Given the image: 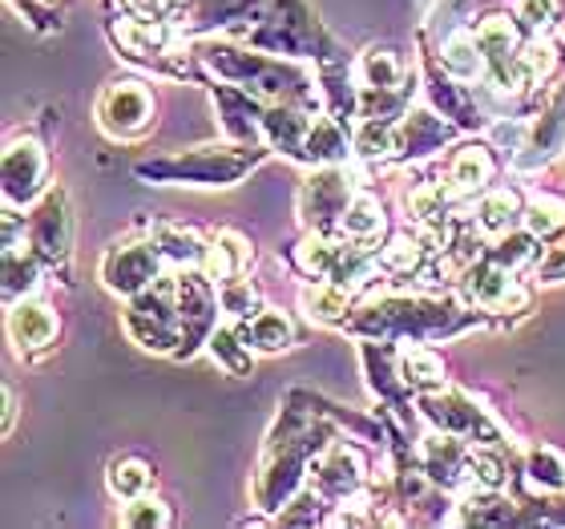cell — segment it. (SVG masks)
<instances>
[{
	"mask_svg": "<svg viewBox=\"0 0 565 529\" xmlns=\"http://www.w3.org/2000/svg\"><path fill=\"white\" fill-rule=\"evenodd\" d=\"M416 409H420L424 421L433 424V429H440V433L465 436V441H472V445L509 448L505 429H501L477 400L465 396V392H457V389L420 392V396H416Z\"/></svg>",
	"mask_w": 565,
	"mask_h": 529,
	"instance_id": "obj_8",
	"label": "cell"
},
{
	"mask_svg": "<svg viewBox=\"0 0 565 529\" xmlns=\"http://www.w3.org/2000/svg\"><path fill=\"white\" fill-rule=\"evenodd\" d=\"M518 70H521V82L525 89H537L562 70V45H557L554 36H525V45L518 53Z\"/></svg>",
	"mask_w": 565,
	"mask_h": 529,
	"instance_id": "obj_38",
	"label": "cell"
},
{
	"mask_svg": "<svg viewBox=\"0 0 565 529\" xmlns=\"http://www.w3.org/2000/svg\"><path fill=\"white\" fill-rule=\"evenodd\" d=\"M489 316L469 299H452V295L433 292H388L372 295L367 304L352 311L343 324L348 336L355 340H384V343H440L452 336H465L472 328H484Z\"/></svg>",
	"mask_w": 565,
	"mask_h": 529,
	"instance_id": "obj_2",
	"label": "cell"
},
{
	"mask_svg": "<svg viewBox=\"0 0 565 529\" xmlns=\"http://www.w3.org/2000/svg\"><path fill=\"white\" fill-rule=\"evenodd\" d=\"M121 331L141 352L178 356L182 348V316H178V271H166L146 292L130 295L121 307Z\"/></svg>",
	"mask_w": 565,
	"mask_h": 529,
	"instance_id": "obj_6",
	"label": "cell"
},
{
	"mask_svg": "<svg viewBox=\"0 0 565 529\" xmlns=\"http://www.w3.org/2000/svg\"><path fill=\"white\" fill-rule=\"evenodd\" d=\"M401 380L408 384V392H436V389H448V372H445V360L433 352V348H424V343H413V348H404L401 352Z\"/></svg>",
	"mask_w": 565,
	"mask_h": 529,
	"instance_id": "obj_37",
	"label": "cell"
},
{
	"mask_svg": "<svg viewBox=\"0 0 565 529\" xmlns=\"http://www.w3.org/2000/svg\"><path fill=\"white\" fill-rule=\"evenodd\" d=\"M562 150H565V89H554L550 102L530 118V138H525V146L509 158V166H513L518 174H537V170H545Z\"/></svg>",
	"mask_w": 565,
	"mask_h": 529,
	"instance_id": "obj_19",
	"label": "cell"
},
{
	"mask_svg": "<svg viewBox=\"0 0 565 529\" xmlns=\"http://www.w3.org/2000/svg\"><path fill=\"white\" fill-rule=\"evenodd\" d=\"M218 283L202 267H182L178 271V316H182V348L174 360H190V356L206 348L211 331L218 328Z\"/></svg>",
	"mask_w": 565,
	"mask_h": 529,
	"instance_id": "obj_10",
	"label": "cell"
},
{
	"mask_svg": "<svg viewBox=\"0 0 565 529\" xmlns=\"http://www.w3.org/2000/svg\"><path fill=\"white\" fill-rule=\"evenodd\" d=\"M97 130L114 141H134L153 126V94L134 77L109 82L97 97Z\"/></svg>",
	"mask_w": 565,
	"mask_h": 529,
	"instance_id": "obj_13",
	"label": "cell"
},
{
	"mask_svg": "<svg viewBox=\"0 0 565 529\" xmlns=\"http://www.w3.org/2000/svg\"><path fill=\"white\" fill-rule=\"evenodd\" d=\"M170 521H174L170 506H166L162 497H150V494L134 497V501H126V509H121V526H130V529H166Z\"/></svg>",
	"mask_w": 565,
	"mask_h": 529,
	"instance_id": "obj_45",
	"label": "cell"
},
{
	"mask_svg": "<svg viewBox=\"0 0 565 529\" xmlns=\"http://www.w3.org/2000/svg\"><path fill=\"white\" fill-rule=\"evenodd\" d=\"M9 340H12V352L21 356V360H41L57 348V336H61V319L57 311L45 304V299H36V295H24L17 304H9Z\"/></svg>",
	"mask_w": 565,
	"mask_h": 529,
	"instance_id": "obj_18",
	"label": "cell"
},
{
	"mask_svg": "<svg viewBox=\"0 0 565 529\" xmlns=\"http://www.w3.org/2000/svg\"><path fill=\"white\" fill-rule=\"evenodd\" d=\"M497 174H501V162L493 154V141H465L457 146V154L448 158L445 182L452 187L457 199H481L484 190L493 187Z\"/></svg>",
	"mask_w": 565,
	"mask_h": 529,
	"instance_id": "obj_23",
	"label": "cell"
},
{
	"mask_svg": "<svg viewBox=\"0 0 565 529\" xmlns=\"http://www.w3.org/2000/svg\"><path fill=\"white\" fill-rule=\"evenodd\" d=\"M472 223H477V231H481L489 243L509 235V231H518V226L525 223V199H521V190L489 187L481 199H477V207H472Z\"/></svg>",
	"mask_w": 565,
	"mask_h": 529,
	"instance_id": "obj_25",
	"label": "cell"
},
{
	"mask_svg": "<svg viewBox=\"0 0 565 529\" xmlns=\"http://www.w3.org/2000/svg\"><path fill=\"white\" fill-rule=\"evenodd\" d=\"M255 251L238 231H218V235L206 243V260H202V271L211 275L214 283L235 279V275H247Z\"/></svg>",
	"mask_w": 565,
	"mask_h": 529,
	"instance_id": "obj_32",
	"label": "cell"
},
{
	"mask_svg": "<svg viewBox=\"0 0 565 529\" xmlns=\"http://www.w3.org/2000/svg\"><path fill=\"white\" fill-rule=\"evenodd\" d=\"M238 328H243L247 343L259 356H279L295 343V324H291V316H282L279 307H263L259 316L247 319V324H238Z\"/></svg>",
	"mask_w": 565,
	"mask_h": 529,
	"instance_id": "obj_33",
	"label": "cell"
},
{
	"mask_svg": "<svg viewBox=\"0 0 565 529\" xmlns=\"http://www.w3.org/2000/svg\"><path fill=\"white\" fill-rule=\"evenodd\" d=\"M533 287H554V283H565V235L550 239L542 247V260L530 267Z\"/></svg>",
	"mask_w": 565,
	"mask_h": 529,
	"instance_id": "obj_46",
	"label": "cell"
},
{
	"mask_svg": "<svg viewBox=\"0 0 565 529\" xmlns=\"http://www.w3.org/2000/svg\"><path fill=\"white\" fill-rule=\"evenodd\" d=\"M206 352L214 356V364H223L231 377H247L250 368H255V348L247 343V336H243V328L238 324H218V328L211 331V340H206Z\"/></svg>",
	"mask_w": 565,
	"mask_h": 529,
	"instance_id": "obj_36",
	"label": "cell"
},
{
	"mask_svg": "<svg viewBox=\"0 0 565 529\" xmlns=\"http://www.w3.org/2000/svg\"><path fill=\"white\" fill-rule=\"evenodd\" d=\"M194 61H199L211 77L243 85L247 94L263 97V102H291V106H307V109H316V114L323 109L319 77L307 73L303 65H295V57H279V53L243 45V41L202 36L199 45H194Z\"/></svg>",
	"mask_w": 565,
	"mask_h": 529,
	"instance_id": "obj_3",
	"label": "cell"
},
{
	"mask_svg": "<svg viewBox=\"0 0 565 529\" xmlns=\"http://www.w3.org/2000/svg\"><path fill=\"white\" fill-rule=\"evenodd\" d=\"M166 271L170 267H166L162 251L153 247V239H121V243L106 247V255L97 263L102 283L114 295H121V299L146 292L153 279H162Z\"/></svg>",
	"mask_w": 565,
	"mask_h": 529,
	"instance_id": "obj_12",
	"label": "cell"
},
{
	"mask_svg": "<svg viewBox=\"0 0 565 529\" xmlns=\"http://www.w3.org/2000/svg\"><path fill=\"white\" fill-rule=\"evenodd\" d=\"M238 41L267 49V53H279V57H316L319 65L348 61V53L319 24V17L311 12L307 0H271L267 12H263V21L255 29H247Z\"/></svg>",
	"mask_w": 565,
	"mask_h": 529,
	"instance_id": "obj_5",
	"label": "cell"
},
{
	"mask_svg": "<svg viewBox=\"0 0 565 529\" xmlns=\"http://www.w3.org/2000/svg\"><path fill=\"white\" fill-rule=\"evenodd\" d=\"M17 409H21V404H17V389H12V384H4V424H0V433H4V436H9L12 424H17Z\"/></svg>",
	"mask_w": 565,
	"mask_h": 529,
	"instance_id": "obj_47",
	"label": "cell"
},
{
	"mask_svg": "<svg viewBox=\"0 0 565 529\" xmlns=\"http://www.w3.org/2000/svg\"><path fill=\"white\" fill-rule=\"evenodd\" d=\"M311 473H316L311 485L328 497L331 506H352V501H360L367 494V457L355 445L340 441V436L319 453Z\"/></svg>",
	"mask_w": 565,
	"mask_h": 529,
	"instance_id": "obj_15",
	"label": "cell"
},
{
	"mask_svg": "<svg viewBox=\"0 0 565 529\" xmlns=\"http://www.w3.org/2000/svg\"><path fill=\"white\" fill-rule=\"evenodd\" d=\"M41 267L36 251L29 243H12L4 247V304H17L24 295H36L41 287Z\"/></svg>",
	"mask_w": 565,
	"mask_h": 529,
	"instance_id": "obj_35",
	"label": "cell"
},
{
	"mask_svg": "<svg viewBox=\"0 0 565 529\" xmlns=\"http://www.w3.org/2000/svg\"><path fill=\"white\" fill-rule=\"evenodd\" d=\"M388 231V219H384V202L376 194H367V190H355V199L348 202V211H343V223H340V235L355 239V243H380Z\"/></svg>",
	"mask_w": 565,
	"mask_h": 529,
	"instance_id": "obj_34",
	"label": "cell"
},
{
	"mask_svg": "<svg viewBox=\"0 0 565 529\" xmlns=\"http://www.w3.org/2000/svg\"><path fill=\"white\" fill-rule=\"evenodd\" d=\"M355 287H343V283L331 279H311V287L299 292V307L311 324H323V328H343L355 311Z\"/></svg>",
	"mask_w": 565,
	"mask_h": 529,
	"instance_id": "obj_26",
	"label": "cell"
},
{
	"mask_svg": "<svg viewBox=\"0 0 565 529\" xmlns=\"http://www.w3.org/2000/svg\"><path fill=\"white\" fill-rule=\"evenodd\" d=\"M562 0H513V21L525 29V36H545L562 21Z\"/></svg>",
	"mask_w": 565,
	"mask_h": 529,
	"instance_id": "obj_44",
	"label": "cell"
},
{
	"mask_svg": "<svg viewBox=\"0 0 565 529\" xmlns=\"http://www.w3.org/2000/svg\"><path fill=\"white\" fill-rule=\"evenodd\" d=\"M460 138V126L445 118L436 106H413L401 118V141H396V166L401 162H424L440 154L445 146Z\"/></svg>",
	"mask_w": 565,
	"mask_h": 529,
	"instance_id": "obj_22",
	"label": "cell"
},
{
	"mask_svg": "<svg viewBox=\"0 0 565 529\" xmlns=\"http://www.w3.org/2000/svg\"><path fill=\"white\" fill-rule=\"evenodd\" d=\"M355 77L364 89H404L416 82V73L408 70V61L392 45H372L355 61Z\"/></svg>",
	"mask_w": 565,
	"mask_h": 529,
	"instance_id": "obj_28",
	"label": "cell"
},
{
	"mask_svg": "<svg viewBox=\"0 0 565 529\" xmlns=\"http://www.w3.org/2000/svg\"><path fill=\"white\" fill-rule=\"evenodd\" d=\"M484 255L521 275V271H530L533 263L542 260V239L533 235V231H525V226H518V231L493 239V247H484Z\"/></svg>",
	"mask_w": 565,
	"mask_h": 529,
	"instance_id": "obj_40",
	"label": "cell"
},
{
	"mask_svg": "<svg viewBox=\"0 0 565 529\" xmlns=\"http://www.w3.org/2000/svg\"><path fill=\"white\" fill-rule=\"evenodd\" d=\"M396 141H401V118H360L352 134V158L367 166H392Z\"/></svg>",
	"mask_w": 565,
	"mask_h": 529,
	"instance_id": "obj_29",
	"label": "cell"
},
{
	"mask_svg": "<svg viewBox=\"0 0 565 529\" xmlns=\"http://www.w3.org/2000/svg\"><path fill=\"white\" fill-rule=\"evenodd\" d=\"M416 461H420V469L433 477L445 494H465L469 489V461H472V441L465 436H452V433H433L420 436V445H416Z\"/></svg>",
	"mask_w": 565,
	"mask_h": 529,
	"instance_id": "obj_20",
	"label": "cell"
},
{
	"mask_svg": "<svg viewBox=\"0 0 565 529\" xmlns=\"http://www.w3.org/2000/svg\"><path fill=\"white\" fill-rule=\"evenodd\" d=\"M460 299H469L472 307H481L484 316H509V311H525L533 292L518 279V271L501 267L497 260L481 255L465 275L457 279Z\"/></svg>",
	"mask_w": 565,
	"mask_h": 529,
	"instance_id": "obj_11",
	"label": "cell"
},
{
	"mask_svg": "<svg viewBox=\"0 0 565 529\" xmlns=\"http://www.w3.org/2000/svg\"><path fill=\"white\" fill-rule=\"evenodd\" d=\"M271 146H250V141H211V146H190L182 154L146 158L134 166V174L153 187H235L267 158Z\"/></svg>",
	"mask_w": 565,
	"mask_h": 529,
	"instance_id": "obj_4",
	"label": "cell"
},
{
	"mask_svg": "<svg viewBox=\"0 0 565 529\" xmlns=\"http://www.w3.org/2000/svg\"><path fill=\"white\" fill-rule=\"evenodd\" d=\"M218 304H223V316L231 324H247L263 311V292L259 283H250L247 275H235V279L218 283Z\"/></svg>",
	"mask_w": 565,
	"mask_h": 529,
	"instance_id": "obj_41",
	"label": "cell"
},
{
	"mask_svg": "<svg viewBox=\"0 0 565 529\" xmlns=\"http://www.w3.org/2000/svg\"><path fill=\"white\" fill-rule=\"evenodd\" d=\"M311 121H316V109L291 106V102H271L267 114H263V138L282 158L307 166V134H311Z\"/></svg>",
	"mask_w": 565,
	"mask_h": 529,
	"instance_id": "obj_24",
	"label": "cell"
},
{
	"mask_svg": "<svg viewBox=\"0 0 565 529\" xmlns=\"http://www.w3.org/2000/svg\"><path fill=\"white\" fill-rule=\"evenodd\" d=\"M525 231H533V235L542 239V243H550V239H562L565 235V202L557 199H533L525 202Z\"/></svg>",
	"mask_w": 565,
	"mask_h": 529,
	"instance_id": "obj_43",
	"label": "cell"
},
{
	"mask_svg": "<svg viewBox=\"0 0 565 529\" xmlns=\"http://www.w3.org/2000/svg\"><path fill=\"white\" fill-rule=\"evenodd\" d=\"M440 70L460 85H481L484 73H489V61H484V49L477 41L472 29H448V36L440 41Z\"/></svg>",
	"mask_w": 565,
	"mask_h": 529,
	"instance_id": "obj_27",
	"label": "cell"
},
{
	"mask_svg": "<svg viewBox=\"0 0 565 529\" xmlns=\"http://www.w3.org/2000/svg\"><path fill=\"white\" fill-rule=\"evenodd\" d=\"M335 421L340 416H331L328 404L311 392H291L287 404H279V416H275L267 445H263L259 473L250 485V497L263 514H279L303 489V477L311 473L319 453L340 436Z\"/></svg>",
	"mask_w": 565,
	"mask_h": 529,
	"instance_id": "obj_1",
	"label": "cell"
},
{
	"mask_svg": "<svg viewBox=\"0 0 565 529\" xmlns=\"http://www.w3.org/2000/svg\"><path fill=\"white\" fill-rule=\"evenodd\" d=\"M525 477L545 494H565V453L554 445H533L525 453Z\"/></svg>",
	"mask_w": 565,
	"mask_h": 529,
	"instance_id": "obj_42",
	"label": "cell"
},
{
	"mask_svg": "<svg viewBox=\"0 0 565 529\" xmlns=\"http://www.w3.org/2000/svg\"><path fill=\"white\" fill-rule=\"evenodd\" d=\"M29 226V247L36 251V260L49 271H57L61 279L70 283V263H73V239H77V219H73V202L65 187H49L41 199L33 202V211L24 219Z\"/></svg>",
	"mask_w": 565,
	"mask_h": 529,
	"instance_id": "obj_7",
	"label": "cell"
},
{
	"mask_svg": "<svg viewBox=\"0 0 565 529\" xmlns=\"http://www.w3.org/2000/svg\"><path fill=\"white\" fill-rule=\"evenodd\" d=\"M153 247L162 251V260L170 271H182V267H202L206 260V243L194 226H182V223H153L150 231Z\"/></svg>",
	"mask_w": 565,
	"mask_h": 529,
	"instance_id": "obj_31",
	"label": "cell"
},
{
	"mask_svg": "<svg viewBox=\"0 0 565 529\" xmlns=\"http://www.w3.org/2000/svg\"><path fill=\"white\" fill-rule=\"evenodd\" d=\"M271 0H190L186 9L178 12V33L186 36H211V33H231L243 36L247 29L263 21Z\"/></svg>",
	"mask_w": 565,
	"mask_h": 529,
	"instance_id": "obj_16",
	"label": "cell"
},
{
	"mask_svg": "<svg viewBox=\"0 0 565 529\" xmlns=\"http://www.w3.org/2000/svg\"><path fill=\"white\" fill-rule=\"evenodd\" d=\"M153 485V465L146 457H134V453H126V457H114L106 469V489L114 497H118L121 506L126 501H134V497L150 494Z\"/></svg>",
	"mask_w": 565,
	"mask_h": 529,
	"instance_id": "obj_39",
	"label": "cell"
},
{
	"mask_svg": "<svg viewBox=\"0 0 565 529\" xmlns=\"http://www.w3.org/2000/svg\"><path fill=\"white\" fill-rule=\"evenodd\" d=\"M352 158V141H348V126L335 114L319 109L307 134V166H343Z\"/></svg>",
	"mask_w": 565,
	"mask_h": 529,
	"instance_id": "obj_30",
	"label": "cell"
},
{
	"mask_svg": "<svg viewBox=\"0 0 565 529\" xmlns=\"http://www.w3.org/2000/svg\"><path fill=\"white\" fill-rule=\"evenodd\" d=\"M4 207L24 211L49 190V154L36 134H21L4 146Z\"/></svg>",
	"mask_w": 565,
	"mask_h": 529,
	"instance_id": "obj_14",
	"label": "cell"
},
{
	"mask_svg": "<svg viewBox=\"0 0 565 529\" xmlns=\"http://www.w3.org/2000/svg\"><path fill=\"white\" fill-rule=\"evenodd\" d=\"M352 199V170H343V166H311V174L299 187V202H295L299 207V223L307 231H319V235H340L343 211H348Z\"/></svg>",
	"mask_w": 565,
	"mask_h": 529,
	"instance_id": "obj_9",
	"label": "cell"
},
{
	"mask_svg": "<svg viewBox=\"0 0 565 529\" xmlns=\"http://www.w3.org/2000/svg\"><path fill=\"white\" fill-rule=\"evenodd\" d=\"M206 85H211L214 109H218V130H223V138L250 141V146H267V138H263V114H267L271 102L247 94L243 85L218 82V77L206 82Z\"/></svg>",
	"mask_w": 565,
	"mask_h": 529,
	"instance_id": "obj_21",
	"label": "cell"
},
{
	"mask_svg": "<svg viewBox=\"0 0 565 529\" xmlns=\"http://www.w3.org/2000/svg\"><path fill=\"white\" fill-rule=\"evenodd\" d=\"M109 36L126 57L146 61V65H166L174 57V45L182 41L170 17H150V12H130V17L109 21Z\"/></svg>",
	"mask_w": 565,
	"mask_h": 529,
	"instance_id": "obj_17",
	"label": "cell"
}]
</instances>
